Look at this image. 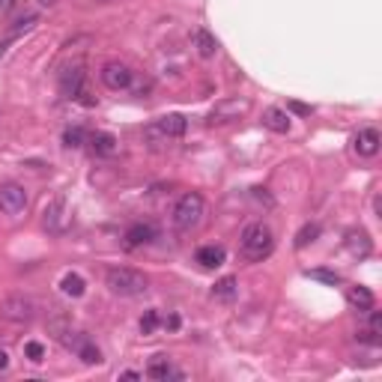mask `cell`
<instances>
[{"label":"cell","mask_w":382,"mask_h":382,"mask_svg":"<svg viewBox=\"0 0 382 382\" xmlns=\"http://www.w3.org/2000/svg\"><path fill=\"white\" fill-rule=\"evenodd\" d=\"M272 248H275V236H272L269 224L254 221V224L245 227V233H242V257H245L248 263L266 260V257L272 254Z\"/></svg>","instance_id":"obj_1"},{"label":"cell","mask_w":382,"mask_h":382,"mask_svg":"<svg viewBox=\"0 0 382 382\" xmlns=\"http://www.w3.org/2000/svg\"><path fill=\"white\" fill-rule=\"evenodd\" d=\"M105 281H108V290H111L114 296H141V293H146V284H149L144 272L129 269V266L108 269Z\"/></svg>","instance_id":"obj_2"},{"label":"cell","mask_w":382,"mask_h":382,"mask_svg":"<svg viewBox=\"0 0 382 382\" xmlns=\"http://www.w3.org/2000/svg\"><path fill=\"white\" fill-rule=\"evenodd\" d=\"M203 209H206V203H203V197L197 191L182 194L176 201V206H174V224L179 230H194L203 218Z\"/></svg>","instance_id":"obj_3"},{"label":"cell","mask_w":382,"mask_h":382,"mask_svg":"<svg viewBox=\"0 0 382 382\" xmlns=\"http://www.w3.org/2000/svg\"><path fill=\"white\" fill-rule=\"evenodd\" d=\"M189 120L182 114H164L153 126H146V141H176L186 135Z\"/></svg>","instance_id":"obj_4"},{"label":"cell","mask_w":382,"mask_h":382,"mask_svg":"<svg viewBox=\"0 0 382 382\" xmlns=\"http://www.w3.org/2000/svg\"><path fill=\"white\" fill-rule=\"evenodd\" d=\"M0 317L9 323H30L36 317V302L27 296H9L0 302Z\"/></svg>","instance_id":"obj_5"},{"label":"cell","mask_w":382,"mask_h":382,"mask_svg":"<svg viewBox=\"0 0 382 382\" xmlns=\"http://www.w3.org/2000/svg\"><path fill=\"white\" fill-rule=\"evenodd\" d=\"M131 81H135V72H131L126 63L111 60V63L102 66V84H105L108 90H129Z\"/></svg>","instance_id":"obj_6"},{"label":"cell","mask_w":382,"mask_h":382,"mask_svg":"<svg viewBox=\"0 0 382 382\" xmlns=\"http://www.w3.org/2000/svg\"><path fill=\"white\" fill-rule=\"evenodd\" d=\"M27 209V191L19 182H4L0 186V212L6 215H19Z\"/></svg>","instance_id":"obj_7"},{"label":"cell","mask_w":382,"mask_h":382,"mask_svg":"<svg viewBox=\"0 0 382 382\" xmlns=\"http://www.w3.org/2000/svg\"><path fill=\"white\" fill-rule=\"evenodd\" d=\"M248 105L245 99H224V102H218L212 111H209V123L212 126H221V123H233V120H239L242 114H248Z\"/></svg>","instance_id":"obj_8"},{"label":"cell","mask_w":382,"mask_h":382,"mask_svg":"<svg viewBox=\"0 0 382 382\" xmlns=\"http://www.w3.org/2000/svg\"><path fill=\"white\" fill-rule=\"evenodd\" d=\"M156 236H159V227H156V224H149V221H144V224H131V227L126 230V248L149 245Z\"/></svg>","instance_id":"obj_9"},{"label":"cell","mask_w":382,"mask_h":382,"mask_svg":"<svg viewBox=\"0 0 382 382\" xmlns=\"http://www.w3.org/2000/svg\"><path fill=\"white\" fill-rule=\"evenodd\" d=\"M379 144H382L379 131L368 126V129H361L358 135H356V153H358V156H368V159H371V156H376V153H379Z\"/></svg>","instance_id":"obj_10"},{"label":"cell","mask_w":382,"mask_h":382,"mask_svg":"<svg viewBox=\"0 0 382 382\" xmlns=\"http://www.w3.org/2000/svg\"><path fill=\"white\" fill-rule=\"evenodd\" d=\"M60 90H63V96L75 99L81 90H84V69H81V66H72V69H66V72L60 75Z\"/></svg>","instance_id":"obj_11"},{"label":"cell","mask_w":382,"mask_h":382,"mask_svg":"<svg viewBox=\"0 0 382 382\" xmlns=\"http://www.w3.org/2000/svg\"><path fill=\"white\" fill-rule=\"evenodd\" d=\"M194 260L203 266V269H218V266L227 260V251L221 245H203V248H197V254Z\"/></svg>","instance_id":"obj_12"},{"label":"cell","mask_w":382,"mask_h":382,"mask_svg":"<svg viewBox=\"0 0 382 382\" xmlns=\"http://www.w3.org/2000/svg\"><path fill=\"white\" fill-rule=\"evenodd\" d=\"M263 126L278 131V135H287V131H290V114L281 111V108H269L263 114Z\"/></svg>","instance_id":"obj_13"},{"label":"cell","mask_w":382,"mask_h":382,"mask_svg":"<svg viewBox=\"0 0 382 382\" xmlns=\"http://www.w3.org/2000/svg\"><path fill=\"white\" fill-rule=\"evenodd\" d=\"M90 146H93V153L96 156H114L120 149V144H117V138L114 135H108V131H96V135L90 138Z\"/></svg>","instance_id":"obj_14"},{"label":"cell","mask_w":382,"mask_h":382,"mask_svg":"<svg viewBox=\"0 0 382 382\" xmlns=\"http://www.w3.org/2000/svg\"><path fill=\"white\" fill-rule=\"evenodd\" d=\"M346 248H350V254H356V257H368L373 245L364 230H350V233H346Z\"/></svg>","instance_id":"obj_15"},{"label":"cell","mask_w":382,"mask_h":382,"mask_svg":"<svg viewBox=\"0 0 382 382\" xmlns=\"http://www.w3.org/2000/svg\"><path fill=\"white\" fill-rule=\"evenodd\" d=\"M146 376H149V379H161V382H164V379H179L182 373H179V371H176L174 364H171L168 358H164V356H159V358L146 368Z\"/></svg>","instance_id":"obj_16"},{"label":"cell","mask_w":382,"mask_h":382,"mask_svg":"<svg viewBox=\"0 0 382 382\" xmlns=\"http://www.w3.org/2000/svg\"><path fill=\"white\" fill-rule=\"evenodd\" d=\"M194 48H197V54L209 60V57L218 54V39H215L209 30H197L194 33Z\"/></svg>","instance_id":"obj_17"},{"label":"cell","mask_w":382,"mask_h":382,"mask_svg":"<svg viewBox=\"0 0 382 382\" xmlns=\"http://www.w3.org/2000/svg\"><path fill=\"white\" fill-rule=\"evenodd\" d=\"M346 298H350V305L358 308V311H371L376 308V298L368 287H350V293H346Z\"/></svg>","instance_id":"obj_18"},{"label":"cell","mask_w":382,"mask_h":382,"mask_svg":"<svg viewBox=\"0 0 382 382\" xmlns=\"http://www.w3.org/2000/svg\"><path fill=\"white\" fill-rule=\"evenodd\" d=\"M60 290H63L66 296L78 298V296H84L87 284H84V278H81L78 272H66V275H63V281H60Z\"/></svg>","instance_id":"obj_19"},{"label":"cell","mask_w":382,"mask_h":382,"mask_svg":"<svg viewBox=\"0 0 382 382\" xmlns=\"http://www.w3.org/2000/svg\"><path fill=\"white\" fill-rule=\"evenodd\" d=\"M212 296L215 298H233L236 296V278L233 275H227V278H221V281H215V287H212Z\"/></svg>","instance_id":"obj_20"},{"label":"cell","mask_w":382,"mask_h":382,"mask_svg":"<svg viewBox=\"0 0 382 382\" xmlns=\"http://www.w3.org/2000/svg\"><path fill=\"white\" fill-rule=\"evenodd\" d=\"M63 144L69 146V149H78V146H84V144H87V131L81 129V126H72V129H66V131H63Z\"/></svg>","instance_id":"obj_21"},{"label":"cell","mask_w":382,"mask_h":382,"mask_svg":"<svg viewBox=\"0 0 382 382\" xmlns=\"http://www.w3.org/2000/svg\"><path fill=\"white\" fill-rule=\"evenodd\" d=\"M317 236H320V224H305V227L296 233V248H305V245H311V242H317Z\"/></svg>","instance_id":"obj_22"},{"label":"cell","mask_w":382,"mask_h":382,"mask_svg":"<svg viewBox=\"0 0 382 382\" xmlns=\"http://www.w3.org/2000/svg\"><path fill=\"white\" fill-rule=\"evenodd\" d=\"M78 356H81V361H84V364H99V361H102V356H99V350H96L93 343H87V341L78 346Z\"/></svg>","instance_id":"obj_23"},{"label":"cell","mask_w":382,"mask_h":382,"mask_svg":"<svg viewBox=\"0 0 382 382\" xmlns=\"http://www.w3.org/2000/svg\"><path fill=\"white\" fill-rule=\"evenodd\" d=\"M24 353H27L30 361H36V364H39V361L45 358V346H42L39 341H27V343H24Z\"/></svg>","instance_id":"obj_24"},{"label":"cell","mask_w":382,"mask_h":382,"mask_svg":"<svg viewBox=\"0 0 382 382\" xmlns=\"http://www.w3.org/2000/svg\"><path fill=\"white\" fill-rule=\"evenodd\" d=\"M156 326H159V313L156 311H146L144 320H141V331H144V335H153Z\"/></svg>","instance_id":"obj_25"},{"label":"cell","mask_w":382,"mask_h":382,"mask_svg":"<svg viewBox=\"0 0 382 382\" xmlns=\"http://www.w3.org/2000/svg\"><path fill=\"white\" fill-rule=\"evenodd\" d=\"M311 278H317V281H326V284H338V281H341L335 272H323V269H313V272H311Z\"/></svg>","instance_id":"obj_26"},{"label":"cell","mask_w":382,"mask_h":382,"mask_svg":"<svg viewBox=\"0 0 382 382\" xmlns=\"http://www.w3.org/2000/svg\"><path fill=\"white\" fill-rule=\"evenodd\" d=\"M371 331H376V335L382 331V313L373 311V308H371Z\"/></svg>","instance_id":"obj_27"},{"label":"cell","mask_w":382,"mask_h":382,"mask_svg":"<svg viewBox=\"0 0 382 382\" xmlns=\"http://www.w3.org/2000/svg\"><path fill=\"white\" fill-rule=\"evenodd\" d=\"M6 368H9V353L0 350V371H6Z\"/></svg>","instance_id":"obj_28"},{"label":"cell","mask_w":382,"mask_h":382,"mask_svg":"<svg viewBox=\"0 0 382 382\" xmlns=\"http://www.w3.org/2000/svg\"><path fill=\"white\" fill-rule=\"evenodd\" d=\"M290 108H293L296 114H302V117H305V114H311V108H308V105H298V102H293Z\"/></svg>","instance_id":"obj_29"},{"label":"cell","mask_w":382,"mask_h":382,"mask_svg":"<svg viewBox=\"0 0 382 382\" xmlns=\"http://www.w3.org/2000/svg\"><path fill=\"white\" fill-rule=\"evenodd\" d=\"M39 4H42V6H51V4H57V0H39Z\"/></svg>","instance_id":"obj_30"}]
</instances>
